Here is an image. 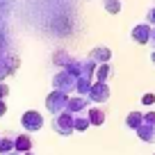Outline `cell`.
<instances>
[{
	"label": "cell",
	"instance_id": "6da1fadb",
	"mask_svg": "<svg viewBox=\"0 0 155 155\" xmlns=\"http://www.w3.org/2000/svg\"><path fill=\"white\" fill-rule=\"evenodd\" d=\"M53 130L57 132V135H64V137H68V135H73L75 132V114L73 112H59V114H55L53 116Z\"/></svg>",
	"mask_w": 155,
	"mask_h": 155
},
{
	"label": "cell",
	"instance_id": "7a4b0ae2",
	"mask_svg": "<svg viewBox=\"0 0 155 155\" xmlns=\"http://www.w3.org/2000/svg\"><path fill=\"white\" fill-rule=\"evenodd\" d=\"M53 89H59V91H64V94H73V91H78V78L73 75L71 71H59V73H55L53 75Z\"/></svg>",
	"mask_w": 155,
	"mask_h": 155
},
{
	"label": "cell",
	"instance_id": "3957f363",
	"mask_svg": "<svg viewBox=\"0 0 155 155\" xmlns=\"http://www.w3.org/2000/svg\"><path fill=\"white\" fill-rule=\"evenodd\" d=\"M46 110L50 114H59V112H66L68 110V94L59 91V89H53V91L46 96Z\"/></svg>",
	"mask_w": 155,
	"mask_h": 155
},
{
	"label": "cell",
	"instance_id": "277c9868",
	"mask_svg": "<svg viewBox=\"0 0 155 155\" xmlns=\"http://www.w3.org/2000/svg\"><path fill=\"white\" fill-rule=\"evenodd\" d=\"M21 126H23V130L25 132H39L41 128H44V116L39 114V112H34V110H30V112H25L23 116H21Z\"/></svg>",
	"mask_w": 155,
	"mask_h": 155
},
{
	"label": "cell",
	"instance_id": "5b68a950",
	"mask_svg": "<svg viewBox=\"0 0 155 155\" xmlns=\"http://www.w3.org/2000/svg\"><path fill=\"white\" fill-rule=\"evenodd\" d=\"M87 98L94 103V105H98V103H105L107 98H110V87H107V82H94L91 84V89H89V94H87Z\"/></svg>",
	"mask_w": 155,
	"mask_h": 155
},
{
	"label": "cell",
	"instance_id": "8992f818",
	"mask_svg": "<svg viewBox=\"0 0 155 155\" xmlns=\"http://www.w3.org/2000/svg\"><path fill=\"white\" fill-rule=\"evenodd\" d=\"M150 34H153V28H150V23H139L132 28L130 37L135 44H150Z\"/></svg>",
	"mask_w": 155,
	"mask_h": 155
},
{
	"label": "cell",
	"instance_id": "52a82bcc",
	"mask_svg": "<svg viewBox=\"0 0 155 155\" xmlns=\"http://www.w3.org/2000/svg\"><path fill=\"white\" fill-rule=\"evenodd\" d=\"M89 98H84V96H75V98H68V112H73V114H82V112H87L89 107Z\"/></svg>",
	"mask_w": 155,
	"mask_h": 155
},
{
	"label": "cell",
	"instance_id": "ba28073f",
	"mask_svg": "<svg viewBox=\"0 0 155 155\" xmlns=\"http://www.w3.org/2000/svg\"><path fill=\"white\" fill-rule=\"evenodd\" d=\"M135 132H137L139 139L146 141V144H153V141H155V126H153V123H148V121H144Z\"/></svg>",
	"mask_w": 155,
	"mask_h": 155
},
{
	"label": "cell",
	"instance_id": "9c48e42d",
	"mask_svg": "<svg viewBox=\"0 0 155 155\" xmlns=\"http://www.w3.org/2000/svg\"><path fill=\"white\" fill-rule=\"evenodd\" d=\"M110 57H112V50L107 48V46H98V48H94L91 53H89V59H91V62H96V64L110 62Z\"/></svg>",
	"mask_w": 155,
	"mask_h": 155
},
{
	"label": "cell",
	"instance_id": "30bf717a",
	"mask_svg": "<svg viewBox=\"0 0 155 155\" xmlns=\"http://www.w3.org/2000/svg\"><path fill=\"white\" fill-rule=\"evenodd\" d=\"M87 116H89V121H91V126H103L105 123V112L101 110L98 105H91L87 110Z\"/></svg>",
	"mask_w": 155,
	"mask_h": 155
},
{
	"label": "cell",
	"instance_id": "8fae6325",
	"mask_svg": "<svg viewBox=\"0 0 155 155\" xmlns=\"http://www.w3.org/2000/svg\"><path fill=\"white\" fill-rule=\"evenodd\" d=\"M141 123H144V114H141V112H130V114L126 116V126L130 128V130H137Z\"/></svg>",
	"mask_w": 155,
	"mask_h": 155
},
{
	"label": "cell",
	"instance_id": "7c38bea8",
	"mask_svg": "<svg viewBox=\"0 0 155 155\" xmlns=\"http://www.w3.org/2000/svg\"><path fill=\"white\" fill-rule=\"evenodd\" d=\"M14 139H16V150H18V153L32 150V139H30V135H18V137H14Z\"/></svg>",
	"mask_w": 155,
	"mask_h": 155
},
{
	"label": "cell",
	"instance_id": "4fadbf2b",
	"mask_svg": "<svg viewBox=\"0 0 155 155\" xmlns=\"http://www.w3.org/2000/svg\"><path fill=\"white\" fill-rule=\"evenodd\" d=\"M110 75H112V66L107 62L96 66V80H98V82H107V78H110Z\"/></svg>",
	"mask_w": 155,
	"mask_h": 155
},
{
	"label": "cell",
	"instance_id": "5bb4252c",
	"mask_svg": "<svg viewBox=\"0 0 155 155\" xmlns=\"http://www.w3.org/2000/svg\"><path fill=\"white\" fill-rule=\"evenodd\" d=\"M89 126H91V121H89L87 112H82V114H75V132H84Z\"/></svg>",
	"mask_w": 155,
	"mask_h": 155
},
{
	"label": "cell",
	"instance_id": "9a60e30c",
	"mask_svg": "<svg viewBox=\"0 0 155 155\" xmlns=\"http://www.w3.org/2000/svg\"><path fill=\"white\" fill-rule=\"evenodd\" d=\"M9 150H16V139L14 137H0V155L9 153Z\"/></svg>",
	"mask_w": 155,
	"mask_h": 155
},
{
	"label": "cell",
	"instance_id": "2e32d148",
	"mask_svg": "<svg viewBox=\"0 0 155 155\" xmlns=\"http://www.w3.org/2000/svg\"><path fill=\"white\" fill-rule=\"evenodd\" d=\"M103 7H105L107 14H119L121 12V0H103Z\"/></svg>",
	"mask_w": 155,
	"mask_h": 155
},
{
	"label": "cell",
	"instance_id": "e0dca14e",
	"mask_svg": "<svg viewBox=\"0 0 155 155\" xmlns=\"http://www.w3.org/2000/svg\"><path fill=\"white\" fill-rule=\"evenodd\" d=\"M141 103H144L146 107L155 105V94H144V98H141Z\"/></svg>",
	"mask_w": 155,
	"mask_h": 155
},
{
	"label": "cell",
	"instance_id": "ac0fdd59",
	"mask_svg": "<svg viewBox=\"0 0 155 155\" xmlns=\"http://www.w3.org/2000/svg\"><path fill=\"white\" fill-rule=\"evenodd\" d=\"M146 23L155 25V7H150V9H148V14H146Z\"/></svg>",
	"mask_w": 155,
	"mask_h": 155
},
{
	"label": "cell",
	"instance_id": "d6986e66",
	"mask_svg": "<svg viewBox=\"0 0 155 155\" xmlns=\"http://www.w3.org/2000/svg\"><path fill=\"white\" fill-rule=\"evenodd\" d=\"M144 121H148V123H153V126H155V112H146V114H144Z\"/></svg>",
	"mask_w": 155,
	"mask_h": 155
},
{
	"label": "cell",
	"instance_id": "ffe728a7",
	"mask_svg": "<svg viewBox=\"0 0 155 155\" xmlns=\"http://www.w3.org/2000/svg\"><path fill=\"white\" fill-rule=\"evenodd\" d=\"M7 94H9V87H7L5 82H0V98H5Z\"/></svg>",
	"mask_w": 155,
	"mask_h": 155
},
{
	"label": "cell",
	"instance_id": "44dd1931",
	"mask_svg": "<svg viewBox=\"0 0 155 155\" xmlns=\"http://www.w3.org/2000/svg\"><path fill=\"white\" fill-rule=\"evenodd\" d=\"M5 112H7V103L0 98V116H5Z\"/></svg>",
	"mask_w": 155,
	"mask_h": 155
},
{
	"label": "cell",
	"instance_id": "7402d4cb",
	"mask_svg": "<svg viewBox=\"0 0 155 155\" xmlns=\"http://www.w3.org/2000/svg\"><path fill=\"white\" fill-rule=\"evenodd\" d=\"M150 44H155V25H153V34H150Z\"/></svg>",
	"mask_w": 155,
	"mask_h": 155
},
{
	"label": "cell",
	"instance_id": "603a6c76",
	"mask_svg": "<svg viewBox=\"0 0 155 155\" xmlns=\"http://www.w3.org/2000/svg\"><path fill=\"white\" fill-rule=\"evenodd\" d=\"M150 62H153V64H155V53H153V55H150Z\"/></svg>",
	"mask_w": 155,
	"mask_h": 155
},
{
	"label": "cell",
	"instance_id": "cb8c5ba5",
	"mask_svg": "<svg viewBox=\"0 0 155 155\" xmlns=\"http://www.w3.org/2000/svg\"><path fill=\"white\" fill-rule=\"evenodd\" d=\"M23 155H34V153H32V150H28V153H23Z\"/></svg>",
	"mask_w": 155,
	"mask_h": 155
},
{
	"label": "cell",
	"instance_id": "d4e9b609",
	"mask_svg": "<svg viewBox=\"0 0 155 155\" xmlns=\"http://www.w3.org/2000/svg\"><path fill=\"white\" fill-rule=\"evenodd\" d=\"M2 78H5V75H2V68H0V80H2Z\"/></svg>",
	"mask_w": 155,
	"mask_h": 155
},
{
	"label": "cell",
	"instance_id": "484cf974",
	"mask_svg": "<svg viewBox=\"0 0 155 155\" xmlns=\"http://www.w3.org/2000/svg\"><path fill=\"white\" fill-rule=\"evenodd\" d=\"M5 155H18V153H5Z\"/></svg>",
	"mask_w": 155,
	"mask_h": 155
}]
</instances>
